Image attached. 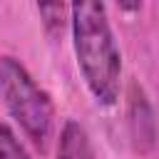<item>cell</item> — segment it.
<instances>
[{
	"label": "cell",
	"instance_id": "cell-1",
	"mask_svg": "<svg viewBox=\"0 0 159 159\" xmlns=\"http://www.w3.org/2000/svg\"><path fill=\"white\" fill-rule=\"evenodd\" d=\"M70 32L77 70L99 107H114L122 94V50L114 37L107 5H70Z\"/></svg>",
	"mask_w": 159,
	"mask_h": 159
},
{
	"label": "cell",
	"instance_id": "cell-2",
	"mask_svg": "<svg viewBox=\"0 0 159 159\" xmlns=\"http://www.w3.org/2000/svg\"><path fill=\"white\" fill-rule=\"evenodd\" d=\"M0 99L25 139L45 154L55 139L57 109L50 92L15 55H0Z\"/></svg>",
	"mask_w": 159,
	"mask_h": 159
},
{
	"label": "cell",
	"instance_id": "cell-3",
	"mask_svg": "<svg viewBox=\"0 0 159 159\" xmlns=\"http://www.w3.org/2000/svg\"><path fill=\"white\" fill-rule=\"evenodd\" d=\"M127 127H129V137L137 152H152L157 144V114L154 107L149 102V94L144 92V87L139 82L129 84L127 92Z\"/></svg>",
	"mask_w": 159,
	"mask_h": 159
},
{
	"label": "cell",
	"instance_id": "cell-4",
	"mask_svg": "<svg viewBox=\"0 0 159 159\" xmlns=\"http://www.w3.org/2000/svg\"><path fill=\"white\" fill-rule=\"evenodd\" d=\"M55 159H97L92 137H89V132L84 129L82 122L67 119L62 124L60 137H57V154H55Z\"/></svg>",
	"mask_w": 159,
	"mask_h": 159
},
{
	"label": "cell",
	"instance_id": "cell-5",
	"mask_svg": "<svg viewBox=\"0 0 159 159\" xmlns=\"http://www.w3.org/2000/svg\"><path fill=\"white\" fill-rule=\"evenodd\" d=\"M0 159H32L27 147L7 122H0Z\"/></svg>",
	"mask_w": 159,
	"mask_h": 159
},
{
	"label": "cell",
	"instance_id": "cell-6",
	"mask_svg": "<svg viewBox=\"0 0 159 159\" xmlns=\"http://www.w3.org/2000/svg\"><path fill=\"white\" fill-rule=\"evenodd\" d=\"M37 12H40L42 27H45V32H47L50 37L60 35V32L65 30V22H70V17H67L70 7H67V5H40Z\"/></svg>",
	"mask_w": 159,
	"mask_h": 159
}]
</instances>
